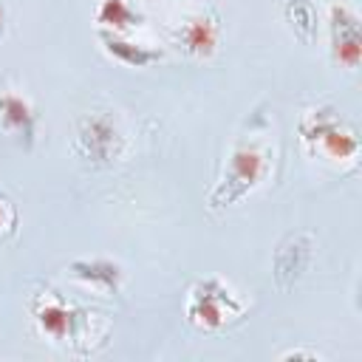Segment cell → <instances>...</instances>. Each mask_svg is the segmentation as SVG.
Segmentation results:
<instances>
[{"instance_id":"7a4b0ae2","label":"cell","mask_w":362,"mask_h":362,"mask_svg":"<svg viewBox=\"0 0 362 362\" xmlns=\"http://www.w3.org/2000/svg\"><path fill=\"white\" fill-rule=\"evenodd\" d=\"M300 139L311 156L328 161H354L359 153L354 127L331 105H317L300 119Z\"/></svg>"},{"instance_id":"9c48e42d","label":"cell","mask_w":362,"mask_h":362,"mask_svg":"<svg viewBox=\"0 0 362 362\" xmlns=\"http://www.w3.org/2000/svg\"><path fill=\"white\" fill-rule=\"evenodd\" d=\"M0 127L20 144L31 147L37 136V113L25 96L17 90H0Z\"/></svg>"},{"instance_id":"5bb4252c","label":"cell","mask_w":362,"mask_h":362,"mask_svg":"<svg viewBox=\"0 0 362 362\" xmlns=\"http://www.w3.org/2000/svg\"><path fill=\"white\" fill-rule=\"evenodd\" d=\"M17 206L11 204V198L6 192H0V243L8 240L17 232Z\"/></svg>"},{"instance_id":"6da1fadb","label":"cell","mask_w":362,"mask_h":362,"mask_svg":"<svg viewBox=\"0 0 362 362\" xmlns=\"http://www.w3.org/2000/svg\"><path fill=\"white\" fill-rule=\"evenodd\" d=\"M272 164V150L266 141H260L257 136L240 139L235 144V150L229 153L226 170L221 175V181L215 184V189L209 192V204L212 206H232L240 198H246L269 173Z\"/></svg>"},{"instance_id":"ba28073f","label":"cell","mask_w":362,"mask_h":362,"mask_svg":"<svg viewBox=\"0 0 362 362\" xmlns=\"http://www.w3.org/2000/svg\"><path fill=\"white\" fill-rule=\"evenodd\" d=\"M173 40L187 57L206 59L218 48V17L212 11L192 14L173 31Z\"/></svg>"},{"instance_id":"52a82bcc","label":"cell","mask_w":362,"mask_h":362,"mask_svg":"<svg viewBox=\"0 0 362 362\" xmlns=\"http://www.w3.org/2000/svg\"><path fill=\"white\" fill-rule=\"evenodd\" d=\"M328 31H331V57L345 68H356L362 57V34L359 17L348 6H331L328 11Z\"/></svg>"},{"instance_id":"8992f818","label":"cell","mask_w":362,"mask_h":362,"mask_svg":"<svg viewBox=\"0 0 362 362\" xmlns=\"http://www.w3.org/2000/svg\"><path fill=\"white\" fill-rule=\"evenodd\" d=\"M311 235L308 232H288L280 246L274 249V260H272V274H274V283L277 288L288 291L308 269L311 263Z\"/></svg>"},{"instance_id":"277c9868","label":"cell","mask_w":362,"mask_h":362,"mask_svg":"<svg viewBox=\"0 0 362 362\" xmlns=\"http://www.w3.org/2000/svg\"><path fill=\"white\" fill-rule=\"evenodd\" d=\"M31 317L37 328L54 342H79L88 328V311L65 303L57 291H42L31 300Z\"/></svg>"},{"instance_id":"8fae6325","label":"cell","mask_w":362,"mask_h":362,"mask_svg":"<svg viewBox=\"0 0 362 362\" xmlns=\"http://www.w3.org/2000/svg\"><path fill=\"white\" fill-rule=\"evenodd\" d=\"M96 23L105 31L127 34V31H133V28H139L144 23V14L139 8H133L127 0H99V6H96Z\"/></svg>"},{"instance_id":"4fadbf2b","label":"cell","mask_w":362,"mask_h":362,"mask_svg":"<svg viewBox=\"0 0 362 362\" xmlns=\"http://www.w3.org/2000/svg\"><path fill=\"white\" fill-rule=\"evenodd\" d=\"M283 17L303 42H311L317 37V8L308 0H288L283 6Z\"/></svg>"},{"instance_id":"3957f363","label":"cell","mask_w":362,"mask_h":362,"mask_svg":"<svg viewBox=\"0 0 362 362\" xmlns=\"http://www.w3.org/2000/svg\"><path fill=\"white\" fill-rule=\"evenodd\" d=\"M184 314H187L189 325H195L201 331H218L243 314V303L218 277H206L189 288Z\"/></svg>"},{"instance_id":"9a60e30c","label":"cell","mask_w":362,"mask_h":362,"mask_svg":"<svg viewBox=\"0 0 362 362\" xmlns=\"http://www.w3.org/2000/svg\"><path fill=\"white\" fill-rule=\"evenodd\" d=\"M3 20H6V11H3V3H0V31H3Z\"/></svg>"},{"instance_id":"5b68a950","label":"cell","mask_w":362,"mask_h":362,"mask_svg":"<svg viewBox=\"0 0 362 362\" xmlns=\"http://www.w3.org/2000/svg\"><path fill=\"white\" fill-rule=\"evenodd\" d=\"M76 153L96 164V167H105L110 161H116L122 156V133L116 127V122L105 113H85L79 122H76Z\"/></svg>"},{"instance_id":"30bf717a","label":"cell","mask_w":362,"mask_h":362,"mask_svg":"<svg viewBox=\"0 0 362 362\" xmlns=\"http://www.w3.org/2000/svg\"><path fill=\"white\" fill-rule=\"evenodd\" d=\"M99 42L105 45V51L113 59H119L122 65H130V68H147L150 62L161 59V51L141 45V42H130V40H124V34H113L105 28H99Z\"/></svg>"},{"instance_id":"7c38bea8","label":"cell","mask_w":362,"mask_h":362,"mask_svg":"<svg viewBox=\"0 0 362 362\" xmlns=\"http://www.w3.org/2000/svg\"><path fill=\"white\" fill-rule=\"evenodd\" d=\"M71 274L107 294L119 291V280H122V269L113 260H76L71 263Z\"/></svg>"}]
</instances>
